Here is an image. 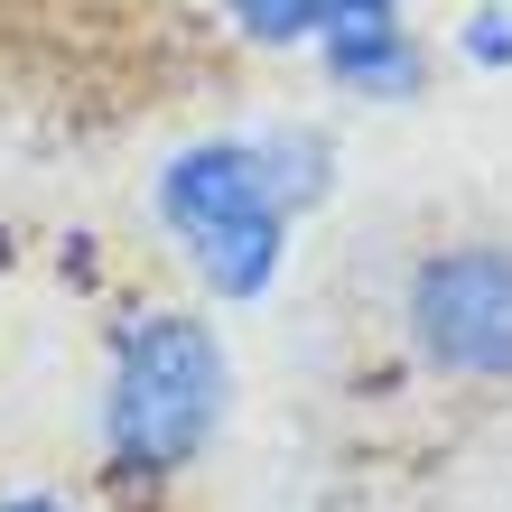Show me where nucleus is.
Here are the masks:
<instances>
[{
    "instance_id": "5",
    "label": "nucleus",
    "mask_w": 512,
    "mask_h": 512,
    "mask_svg": "<svg viewBox=\"0 0 512 512\" xmlns=\"http://www.w3.org/2000/svg\"><path fill=\"white\" fill-rule=\"evenodd\" d=\"M382 10H410V0H205V19L224 28V47L270 56V66H308L336 28L382 19Z\"/></svg>"
},
{
    "instance_id": "3",
    "label": "nucleus",
    "mask_w": 512,
    "mask_h": 512,
    "mask_svg": "<svg viewBox=\"0 0 512 512\" xmlns=\"http://www.w3.org/2000/svg\"><path fill=\"white\" fill-rule=\"evenodd\" d=\"M391 336L447 391H512V243L503 233H447L410 252L391 289Z\"/></svg>"
},
{
    "instance_id": "1",
    "label": "nucleus",
    "mask_w": 512,
    "mask_h": 512,
    "mask_svg": "<svg viewBox=\"0 0 512 512\" xmlns=\"http://www.w3.org/2000/svg\"><path fill=\"white\" fill-rule=\"evenodd\" d=\"M336 140L326 122H224L177 140L149 168V224H159L168 261L187 270L205 308H261L289 280L298 233L336 196Z\"/></svg>"
},
{
    "instance_id": "2",
    "label": "nucleus",
    "mask_w": 512,
    "mask_h": 512,
    "mask_svg": "<svg viewBox=\"0 0 512 512\" xmlns=\"http://www.w3.org/2000/svg\"><path fill=\"white\" fill-rule=\"evenodd\" d=\"M233 336L205 298H140L103 326L94 364V475L131 503L177 494L233 429Z\"/></svg>"
},
{
    "instance_id": "4",
    "label": "nucleus",
    "mask_w": 512,
    "mask_h": 512,
    "mask_svg": "<svg viewBox=\"0 0 512 512\" xmlns=\"http://www.w3.org/2000/svg\"><path fill=\"white\" fill-rule=\"evenodd\" d=\"M438 38L419 28L410 10H382V19H354L336 28L317 56H308V75L326 84L336 103H364V112H410V103H429V84H438Z\"/></svg>"
},
{
    "instance_id": "7",
    "label": "nucleus",
    "mask_w": 512,
    "mask_h": 512,
    "mask_svg": "<svg viewBox=\"0 0 512 512\" xmlns=\"http://www.w3.org/2000/svg\"><path fill=\"white\" fill-rule=\"evenodd\" d=\"M0 512H94V503L66 485H0Z\"/></svg>"
},
{
    "instance_id": "6",
    "label": "nucleus",
    "mask_w": 512,
    "mask_h": 512,
    "mask_svg": "<svg viewBox=\"0 0 512 512\" xmlns=\"http://www.w3.org/2000/svg\"><path fill=\"white\" fill-rule=\"evenodd\" d=\"M447 56L466 75H512V0H466L447 28Z\"/></svg>"
}]
</instances>
